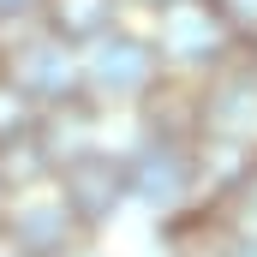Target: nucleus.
Listing matches in <instances>:
<instances>
[{"label": "nucleus", "mask_w": 257, "mask_h": 257, "mask_svg": "<svg viewBox=\"0 0 257 257\" xmlns=\"http://www.w3.org/2000/svg\"><path fill=\"white\" fill-rule=\"evenodd\" d=\"M144 168H150V174H138V186H144V197L162 192V203H174V197L186 192V180H192V174L180 168V156H174V150H156Z\"/></svg>", "instance_id": "0eeeda50"}, {"label": "nucleus", "mask_w": 257, "mask_h": 257, "mask_svg": "<svg viewBox=\"0 0 257 257\" xmlns=\"http://www.w3.org/2000/svg\"><path fill=\"white\" fill-rule=\"evenodd\" d=\"M126 192V174L114 168V162H102V156H72L66 162V203H72V215L90 227V221H108L114 215V203Z\"/></svg>", "instance_id": "f03ea898"}, {"label": "nucleus", "mask_w": 257, "mask_h": 257, "mask_svg": "<svg viewBox=\"0 0 257 257\" xmlns=\"http://www.w3.org/2000/svg\"><path fill=\"white\" fill-rule=\"evenodd\" d=\"M48 18H54V36H102L114 24V0H48Z\"/></svg>", "instance_id": "423d86ee"}, {"label": "nucleus", "mask_w": 257, "mask_h": 257, "mask_svg": "<svg viewBox=\"0 0 257 257\" xmlns=\"http://www.w3.org/2000/svg\"><path fill=\"white\" fill-rule=\"evenodd\" d=\"M0 6H30V0H0Z\"/></svg>", "instance_id": "9d476101"}, {"label": "nucleus", "mask_w": 257, "mask_h": 257, "mask_svg": "<svg viewBox=\"0 0 257 257\" xmlns=\"http://www.w3.org/2000/svg\"><path fill=\"white\" fill-rule=\"evenodd\" d=\"M227 24H257V0H215Z\"/></svg>", "instance_id": "1a4fd4ad"}, {"label": "nucleus", "mask_w": 257, "mask_h": 257, "mask_svg": "<svg viewBox=\"0 0 257 257\" xmlns=\"http://www.w3.org/2000/svg\"><path fill=\"white\" fill-rule=\"evenodd\" d=\"M78 215H72V203H30V209H18L12 215V239L24 245V251H36V257H60L72 239H78Z\"/></svg>", "instance_id": "39448f33"}, {"label": "nucleus", "mask_w": 257, "mask_h": 257, "mask_svg": "<svg viewBox=\"0 0 257 257\" xmlns=\"http://www.w3.org/2000/svg\"><path fill=\"white\" fill-rule=\"evenodd\" d=\"M24 257H36V251H24Z\"/></svg>", "instance_id": "9b49d317"}, {"label": "nucleus", "mask_w": 257, "mask_h": 257, "mask_svg": "<svg viewBox=\"0 0 257 257\" xmlns=\"http://www.w3.org/2000/svg\"><path fill=\"white\" fill-rule=\"evenodd\" d=\"M12 84H18L24 96H72V90H78V66H72V54L60 48V36H42V42H30V48L18 54Z\"/></svg>", "instance_id": "20e7f679"}, {"label": "nucleus", "mask_w": 257, "mask_h": 257, "mask_svg": "<svg viewBox=\"0 0 257 257\" xmlns=\"http://www.w3.org/2000/svg\"><path fill=\"white\" fill-rule=\"evenodd\" d=\"M227 42V18L221 6L203 0H168V24H162V48L174 60H215Z\"/></svg>", "instance_id": "f257e3e1"}, {"label": "nucleus", "mask_w": 257, "mask_h": 257, "mask_svg": "<svg viewBox=\"0 0 257 257\" xmlns=\"http://www.w3.org/2000/svg\"><path fill=\"white\" fill-rule=\"evenodd\" d=\"M12 132H24V90L12 78H0V138H12Z\"/></svg>", "instance_id": "6e6552de"}, {"label": "nucleus", "mask_w": 257, "mask_h": 257, "mask_svg": "<svg viewBox=\"0 0 257 257\" xmlns=\"http://www.w3.org/2000/svg\"><path fill=\"white\" fill-rule=\"evenodd\" d=\"M96 90H108V96H138V90H150L156 84V54L144 48V42H132V36H108L102 48H96Z\"/></svg>", "instance_id": "7ed1b4c3"}]
</instances>
